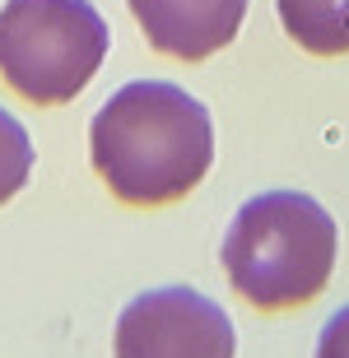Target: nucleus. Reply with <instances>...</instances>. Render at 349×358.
I'll return each instance as SVG.
<instances>
[{"label":"nucleus","instance_id":"obj_1","mask_svg":"<svg viewBox=\"0 0 349 358\" xmlns=\"http://www.w3.org/2000/svg\"><path fill=\"white\" fill-rule=\"evenodd\" d=\"M98 177L135 210L191 196L215 163V121L201 98L168 80L121 84L89 131Z\"/></svg>","mask_w":349,"mask_h":358},{"label":"nucleus","instance_id":"obj_2","mask_svg":"<svg viewBox=\"0 0 349 358\" xmlns=\"http://www.w3.org/2000/svg\"><path fill=\"white\" fill-rule=\"evenodd\" d=\"M340 228L322 200L303 191H261L233 214L224 233L229 284L261 312L312 303L331 284Z\"/></svg>","mask_w":349,"mask_h":358},{"label":"nucleus","instance_id":"obj_3","mask_svg":"<svg viewBox=\"0 0 349 358\" xmlns=\"http://www.w3.org/2000/svg\"><path fill=\"white\" fill-rule=\"evenodd\" d=\"M108 47L112 28L89 0L0 5V75L28 103H70L103 70Z\"/></svg>","mask_w":349,"mask_h":358},{"label":"nucleus","instance_id":"obj_4","mask_svg":"<svg viewBox=\"0 0 349 358\" xmlns=\"http://www.w3.org/2000/svg\"><path fill=\"white\" fill-rule=\"evenodd\" d=\"M112 349L117 358H233L238 335L215 298L168 284L121 307Z\"/></svg>","mask_w":349,"mask_h":358},{"label":"nucleus","instance_id":"obj_5","mask_svg":"<svg viewBox=\"0 0 349 358\" xmlns=\"http://www.w3.org/2000/svg\"><path fill=\"white\" fill-rule=\"evenodd\" d=\"M149 47L173 61H205L238 38L247 0H131Z\"/></svg>","mask_w":349,"mask_h":358},{"label":"nucleus","instance_id":"obj_6","mask_svg":"<svg viewBox=\"0 0 349 358\" xmlns=\"http://www.w3.org/2000/svg\"><path fill=\"white\" fill-rule=\"evenodd\" d=\"M284 33L312 56L349 52V0H275Z\"/></svg>","mask_w":349,"mask_h":358},{"label":"nucleus","instance_id":"obj_7","mask_svg":"<svg viewBox=\"0 0 349 358\" xmlns=\"http://www.w3.org/2000/svg\"><path fill=\"white\" fill-rule=\"evenodd\" d=\"M28 173H33V140L19 126V117L0 107V205L24 191Z\"/></svg>","mask_w":349,"mask_h":358},{"label":"nucleus","instance_id":"obj_8","mask_svg":"<svg viewBox=\"0 0 349 358\" xmlns=\"http://www.w3.org/2000/svg\"><path fill=\"white\" fill-rule=\"evenodd\" d=\"M317 358H349V307H340L336 317L317 335Z\"/></svg>","mask_w":349,"mask_h":358}]
</instances>
